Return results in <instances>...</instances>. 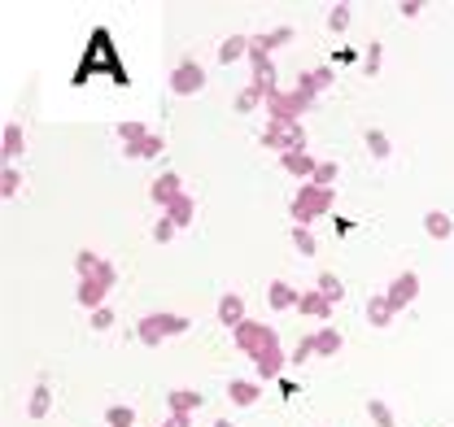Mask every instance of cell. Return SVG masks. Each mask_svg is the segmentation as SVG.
<instances>
[{"label": "cell", "mask_w": 454, "mask_h": 427, "mask_svg": "<svg viewBox=\"0 0 454 427\" xmlns=\"http://www.w3.org/2000/svg\"><path fill=\"white\" fill-rule=\"evenodd\" d=\"M262 101H267V92L249 83V88H245V92L236 97V109H240V113H249V109H258V105H262Z\"/></svg>", "instance_id": "obj_31"}, {"label": "cell", "mask_w": 454, "mask_h": 427, "mask_svg": "<svg viewBox=\"0 0 454 427\" xmlns=\"http://www.w3.org/2000/svg\"><path fill=\"white\" fill-rule=\"evenodd\" d=\"M18 188H22L18 166H4V170H0V197H18Z\"/></svg>", "instance_id": "obj_30"}, {"label": "cell", "mask_w": 454, "mask_h": 427, "mask_svg": "<svg viewBox=\"0 0 454 427\" xmlns=\"http://www.w3.org/2000/svg\"><path fill=\"white\" fill-rule=\"evenodd\" d=\"M201 401H206V397H201L197 388H170V392H167L170 415H188V419H192V410H197Z\"/></svg>", "instance_id": "obj_15"}, {"label": "cell", "mask_w": 454, "mask_h": 427, "mask_svg": "<svg viewBox=\"0 0 454 427\" xmlns=\"http://www.w3.org/2000/svg\"><path fill=\"white\" fill-rule=\"evenodd\" d=\"M380 53H385V49H380V40H376V44H367V74H376V70H380Z\"/></svg>", "instance_id": "obj_39"}, {"label": "cell", "mask_w": 454, "mask_h": 427, "mask_svg": "<svg viewBox=\"0 0 454 427\" xmlns=\"http://www.w3.org/2000/svg\"><path fill=\"white\" fill-rule=\"evenodd\" d=\"M227 401H231V406H258V401H262V384H254V379H231V384H227Z\"/></svg>", "instance_id": "obj_13"}, {"label": "cell", "mask_w": 454, "mask_h": 427, "mask_svg": "<svg viewBox=\"0 0 454 427\" xmlns=\"http://www.w3.org/2000/svg\"><path fill=\"white\" fill-rule=\"evenodd\" d=\"M192 214H197V206H192V197H179V201H175V206L167 210V218L175 222V227H188V222H192Z\"/></svg>", "instance_id": "obj_26"}, {"label": "cell", "mask_w": 454, "mask_h": 427, "mask_svg": "<svg viewBox=\"0 0 454 427\" xmlns=\"http://www.w3.org/2000/svg\"><path fill=\"white\" fill-rule=\"evenodd\" d=\"M240 57H249V35H227L223 44H219V61L231 66V61H240Z\"/></svg>", "instance_id": "obj_22"}, {"label": "cell", "mask_w": 454, "mask_h": 427, "mask_svg": "<svg viewBox=\"0 0 454 427\" xmlns=\"http://www.w3.org/2000/svg\"><path fill=\"white\" fill-rule=\"evenodd\" d=\"M280 166L288 170V175H297V179H306V183H310V179H315V170H319V158H310V153L301 149V153H284Z\"/></svg>", "instance_id": "obj_17"}, {"label": "cell", "mask_w": 454, "mask_h": 427, "mask_svg": "<svg viewBox=\"0 0 454 427\" xmlns=\"http://www.w3.org/2000/svg\"><path fill=\"white\" fill-rule=\"evenodd\" d=\"M340 345H345V340H340V331H333V327L315 331V353H319V358H337Z\"/></svg>", "instance_id": "obj_23"}, {"label": "cell", "mask_w": 454, "mask_h": 427, "mask_svg": "<svg viewBox=\"0 0 454 427\" xmlns=\"http://www.w3.org/2000/svg\"><path fill=\"white\" fill-rule=\"evenodd\" d=\"M367 415H372V423L376 427H394V410H389L380 397H372V401H367Z\"/></svg>", "instance_id": "obj_29"}, {"label": "cell", "mask_w": 454, "mask_h": 427, "mask_svg": "<svg viewBox=\"0 0 454 427\" xmlns=\"http://www.w3.org/2000/svg\"><path fill=\"white\" fill-rule=\"evenodd\" d=\"M106 423L110 427H136V410H131V406H110V410H106Z\"/></svg>", "instance_id": "obj_32"}, {"label": "cell", "mask_w": 454, "mask_h": 427, "mask_svg": "<svg viewBox=\"0 0 454 427\" xmlns=\"http://www.w3.org/2000/svg\"><path fill=\"white\" fill-rule=\"evenodd\" d=\"M201 88H206V70H201L192 57L175 61V70H170V92H175V97H197Z\"/></svg>", "instance_id": "obj_7"}, {"label": "cell", "mask_w": 454, "mask_h": 427, "mask_svg": "<svg viewBox=\"0 0 454 427\" xmlns=\"http://www.w3.org/2000/svg\"><path fill=\"white\" fill-rule=\"evenodd\" d=\"M74 270H79V306L83 310H101L106 306V297H110V288L118 283V270L114 262H106L101 253H92V249H79L74 253Z\"/></svg>", "instance_id": "obj_2"}, {"label": "cell", "mask_w": 454, "mask_h": 427, "mask_svg": "<svg viewBox=\"0 0 454 427\" xmlns=\"http://www.w3.org/2000/svg\"><path fill=\"white\" fill-rule=\"evenodd\" d=\"M394 306H389V297H367V322L372 327H389L394 322Z\"/></svg>", "instance_id": "obj_20"}, {"label": "cell", "mask_w": 454, "mask_h": 427, "mask_svg": "<svg viewBox=\"0 0 454 427\" xmlns=\"http://www.w3.org/2000/svg\"><path fill=\"white\" fill-rule=\"evenodd\" d=\"M236 349L262 371V379H276L284 371V349H280V336H276V327H267V322H254L245 319L236 331Z\"/></svg>", "instance_id": "obj_1"}, {"label": "cell", "mask_w": 454, "mask_h": 427, "mask_svg": "<svg viewBox=\"0 0 454 427\" xmlns=\"http://www.w3.org/2000/svg\"><path fill=\"white\" fill-rule=\"evenodd\" d=\"M288 40H293V27H276V31H267V35H249V61H254V66L271 61V49H280Z\"/></svg>", "instance_id": "obj_9"}, {"label": "cell", "mask_w": 454, "mask_h": 427, "mask_svg": "<svg viewBox=\"0 0 454 427\" xmlns=\"http://www.w3.org/2000/svg\"><path fill=\"white\" fill-rule=\"evenodd\" d=\"M367 149H372V158H376V161H385L389 153H394L389 136H385V131H376V127H367Z\"/></svg>", "instance_id": "obj_25"}, {"label": "cell", "mask_w": 454, "mask_h": 427, "mask_svg": "<svg viewBox=\"0 0 454 427\" xmlns=\"http://www.w3.org/2000/svg\"><path fill=\"white\" fill-rule=\"evenodd\" d=\"M315 288H319L324 297H333V301H340V297H345V283H340L333 270H319V283H315Z\"/></svg>", "instance_id": "obj_28"}, {"label": "cell", "mask_w": 454, "mask_h": 427, "mask_svg": "<svg viewBox=\"0 0 454 427\" xmlns=\"http://www.w3.org/2000/svg\"><path fill=\"white\" fill-rule=\"evenodd\" d=\"M424 231H428L433 240H446V236H454V222L442 210H428L424 214Z\"/></svg>", "instance_id": "obj_24"}, {"label": "cell", "mask_w": 454, "mask_h": 427, "mask_svg": "<svg viewBox=\"0 0 454 427\" xmlns=\"http://www.w3.org/2000/svg\"><path fill=\"white\" fill-rule=\"evenodd\" d=\"M118 136H122V158L140 161V158H162V136H149L145 131V122H122L118 127Z\"/></svg>", "instance_id": "obj_5"}, {"label": "cell", "mask_w": 454, "mask_h": 427, "mask_svg": "<svg viewBox=\"0 0 454 427\" xmlns=\"http://www.w3.org/2000/svg\"><path fill=\"white\" fill-rule=\"evenodd\" d=\"M149 192H153V201H158L162 210H170V206H175L179 197H188V192H184V179H179L175 170H167V175H158Z\"/></svg>", "instance_id": "obj_11"}, {"label": "cell", "mask_w": 454, "mask_h": 427, "mask_svg": "<svg viewBox=\"0 0 454 427\" xmlns=\"http://www.w3.org/2000/svg\"><path fill=\"white\" fill-rule=\"evenodd\" d=\"M385 297H389V306H394V310H406V306L419 297V275H415V270H402L394 283H389V292H385Z\"/></svg>", "instance_id": "obj_10"}, {"label": "cell", "mask_w": 454, "mask_h": 427, "mask_svg": "<svg viewBox=\"0 0 454 427\" xmlns=\"http://www.w3.org/2000/svg\"><path fill=\"white\" fill-rule=\"evenodd\" d=\"M162 427H192V419H188V415H170Z\"/></svg>", "instance_id": "obj_41"}, {"label": "cell", "mask_w": 454, "mask_h": 427, "mask_svg": "<svg viewBox=\"0 0 454 427\" xmlns=\"http://www.w3.org/2000/svg\"><path fill=\"white\" fill-rule=\"evenodd\" d=\"M49 406H53V392H49V384L40 379V384L31 388V401H27V415H31V419H44V415H49Z\"/></svg>", "instance_id": "obj_21"}, {"label": "cell", "mask_w": 454, "mask_h": 427, "mask_svg": "<svg viewBox=\"0 0 454 427\" xmlns=\"http://www.w3.org/2000/svg\"><path fill=\"white\" fill-rule=\"evenodd\" d=\"M337 175H340L337 161H319V170H315V179H310V183H319V188H333V183H337Z\"/></svg>", "instance_id": "obj_33"}, {"label": "cell", "mask_w": 454, "mask_h": 427, "mask_svg": "<svg viewBox=\"0 0 454 427\" xmlns=\"http://www.w3.org/2000/svg\"><path fill=\"white\" fill-rule=\"evenodd\" d=\"M297 88H301L306 97H315V101H319V92H324V88H333V66H315V70H306V74L297 79Z\"/></svg>", "instance_id": "obj_16"}, {"label": "cell", "mask_w": 454, "mask_h": 427, "mask_svg": "<svg viewBox=\"0 0 454 427\" xmlns=\"http://www.w3.org/2000/svg\"><path fill=\"white\" fill-rule=\"evenodd\" d=\"M333 306H337V301H333V297H324V292H319V288H310V292H301V297H297V314H306V319H333Z\"/></svg>", "instance_id": "obj_12"}, {"label": "cell", "mask_w": 454, "mask_h": 427, "mask_svg": "<svg viewBox=\"0 0 454 427\" xmlns=\"http://www.w3.org/2000/svg\"><path fill=\"white\" fill-rule=\"evenodd\" d=\"M262 149H276V153H301L306 149V127H267L262 131Z\"/></svg>", "instance_id": "obj_8"}, {"label": "cell", "mask_w": 454, "mask_h": 427, "mask_svg": "<svg viewBox=\"0 0 454 427\" xmlns=\"http://www.w3.org/2000/svg\"><path fill=\"white\" fill-rule=\"evenodd\" d=\"M22 149H27V136H22L18 122H9L4 136H0V158H4V166H13V158H22Z\"/></svg>", "instance_id": "obj_18"}, {"label": "cell", "mask_w": 454, "mask_h": 427, "mask_svg": "<svg viewBox=\"0 0 454 427\" xmlns=\"http://www.w3.org/2000/svg\"><path fill=\"white\" fill-rule=\"evenodd\" d=\"M192 322L184 319V314H145V319L136 322V336L145 340V345H162L167 336H184Z\"/></svg>", "instance_id": "obj_6"}, {"label": "cell", "mask_w": 454, "mask_h": 427, "mask_svg": "<svg viewBox=\"0 0 454 427\" xmlns=\"http://www.w3.org/2000/svg\"><path fill=\"white\" fill-rule=\"evenodd\" d=\"M310 105H315V97H306L301 88H293V92H271V97H267V127H297L301 113Z\"/></svg>", "instance_id": "obj_3"}, {"label": "cell", "mask_w": 454, "mask_h": 427, "mask_svg": "<svg viewBox=\"0 0 454 427\" xmlns=\"http://www.w3.org/2000/svg\"><path fill=\"white\" fill-rule=\"evenodd\" d=\"M92 327H97V331H106V327H114V310H110V306L92 310Z\"/></svg>", "instance_id": "obj_38"}, {"label": "cell", "mask_w": 454, "mask_h": 427, "mask_svg": "<svg viewBox=\"0 0 454 427\" xmlns=\"http://www.w3.org/2000/svg\"><path fill=\"white\" fill-rule=\"evenodd\" d=\"M349 27V4H333V13H328V31H345Z\"/></svg>", "instance_id": "obj_36"}, {"label": "cell", "mask_w": 454, "mask_h": 427, "mask_svg": "<svg viewBox=\"0 0 454 427\" xmlns=\"http://www.w3.org/2000/svg\"><path fill=\"white\" fill-rule=\"evenodd\" d=\"M175 231H179V227H175V222H170L167 214H162V218H158V227H153V240H158V245H167V240L175 236Z\"/></svg>", "instance_id": "obj_37"}, {"label": "cell", "mask_w": 454, "mask_h": 427, "mask_svg": "<svg viewBox=\"0 0 454 427\" xmlns=\"http://www.w3.org/2000/svg\"><path fill=\"white\" fill-rule=\"evenodd\" d=\"M333 201H337V192H333V188L301 183V192L293 197V222H297V227H310L315 218H324V214L333 210Z\"/></svg>", "instance_id": "obj_4"}, {"label": "cell", "mask_w": 454, "mask_h": 427, "mask_svg": "<svg viewBox=\"0 0 454 427\" xmlns=\"http://www.w3.org/2000/svg\"><path fill=\"white\" fill-rule=\"evenodd\" d=\"M219 322H223L227 331H236V327L245 322V297H240V292H227V297H219Z\"/></svg>", "instance_id": "obj_14"}, {"label": "cell", "mask_w": 454, "mask_h": 427, "mask_svg": "<svg viewBox=\"0 0 454 427\" xmlns=\"http://www.w3.org/2000/svg\"><path fill=\"white\" fill-rule=\"evenodd\" d=\"M310 353H315V331H306V336H301V340H297V349H293V362H297V367H301V362H306V358H310Z\"/></svg>", "instance_id": "obj_35"}, {"label": "cell", "mask_w": 454, "mask_h": 427, "mask_svg": "<svg viewBox=\"0 0 454 427\" xmlns=\"http://www.w3.org/2000/svg\"><path fill=\"white\" fill-rule=\"evenodd\" d=\"M215 427H231V423H227V419H219V423H215Z\"/></svg>", "instance_id": "obj_42"}, {"label": "cell", "mask_w": 454, "mask_h": 427, "mask_svg": "<svg viewBox=\"0 0 454 427\" xmlns=\"http://www.w3.org/2000/svg\"><path fill=\"white\" fill-rule=\"evenodd\" d=\"M293 245H297L306 258H315V236H310V227H293Z\"/></svg>", "instance_id": "obj_34"}, {"label": "cell", "mask_w": 454, "mask_h": 427, "mask_svg": "<svg viewBox=\"0 0 454 427\" xmlns=\"http://www.w3.org/2000/svg\"><path fill=\"white\" fill-rule=\"evenodd\" d=\"M419 9H424V4H419V0H406V4H397V13H402V18H415V13H419Z\"/></svg>", "instance_id": "obj_40"}, {"label": "cell", "mask_w": 454, "mask_h": 427, "mask_svg": "<svg viewBox=\"0 0 454 427\" xmlns=\"http://www.w3.org/2000/svg\"><path fill=\"white\" fill-rule=\"evenodd\" d=\"M254 88H262L267 97H271V92H280V88H276V66H271V61L254 66Z\"/></svg>", "instance_id": "obj_27"}, {"label": "cell", "mask_w": 454, "mask_h": 427, "mask_svg": "<svg viewBox=\"0 0 454 427\" xmlns=\"http://www.w3.org/2000/svg\"><path fill=\"white\" fill-rule=\"evenodd\" d=\"M297 297H301V292H293L284 279H271V283H267V306H271V310H293Z\"/></svg>", "instance_id": "obj_19"}]
</instances>
